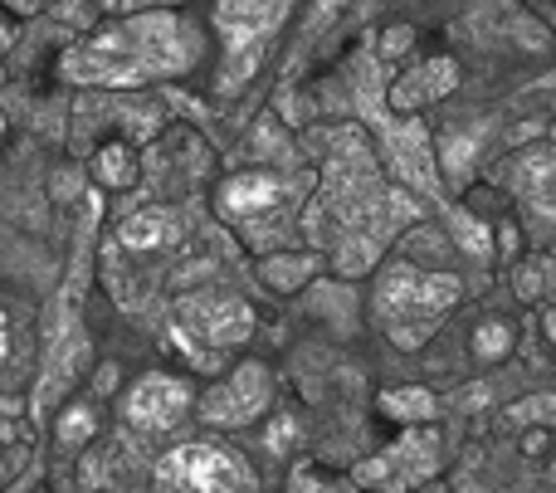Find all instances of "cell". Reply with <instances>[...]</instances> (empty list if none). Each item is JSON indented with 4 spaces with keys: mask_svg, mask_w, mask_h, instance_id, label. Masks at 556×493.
I'll use <instances>...</instances> for the list:
<instances>
[{
    "mask_svg": "<svg viewBox=\"0 0 556 493\" xmlns=\"http://www.w3.org/2000/svg\"><path fill=\"white\" fill-rule=\"evenodd\" d=\"M454 230H459V240L469 244L473 254H483V250H489V230H479V225H473L469 215H454Z\"/></svg>",
    "mask_w": 556,
    "mask_h": 493,
    "instance_id": "9a60e30c",
    "label": "cell"
},
{
    "mask_svg": "<svg viewBox=\"0 0 556 493\" xmlns=\"http://www.w3.org/2000/svg\"><path fill=\"white\" fill-rule=\"evenodd\" d=\"M10 347H15V328H10V308H5V299H0V371H5V362H10Z\"/></svg>",
    "mask_w": 556,
    "mask_h": 493,
    "instance_id": "e0dca14e",
    "label": "cell"
},
{
    "mask_svg": "<svg viewBox=\"0 0 556 493\" xmlns=\"http://www.w3.org/2000/svg\"><path fill=\"white\" fill-rule=\"evenodd\" d=\"M283 201H288V181L274 172H240L220 186V215L225 220H240V225L264 220V215H274Z\"/></svg>",
    "mask_w": 556,
    "mask_h": 493,
    "instance_id": "ba28073f",
    "label": "cell"
},
{
    "mask_svg": "<svg viewBox=\"0 0 556 493\" xmlns=\"http://www.w3.org/2000/svg\"><path fill=\"white\" fill-rule=\"evenodd\" d=\"M381 406L391 410L395 420H425V416H434V401L425 396V391H386Z\"/></svg>",
    "mask_w": 556,
    "mask_h": 493,
    "instance_id": "7c38bea8",
    "label": "cell"
},
{
    "mask_svg": "<svg viewBox=\"0 0 556 493\" xmlns=\"http://www.w3.org/2000/svg\"><path fill=\"white\" fill-rule=\"evenodd\" d=\"M181 235V225H176V215L172 211H137V215H127L123 225H117V240L127 244V250H137V254H147V250H166V244Z\"/></svg>",
    "mask_w": 556,
    "mask_h": 493,
    "instance_id": "9c48e42d",
    "label": "cell"
},
{
    "mask_svg": "<svg viewBox=\"0 0 556 493\" xmlns=\"http://www.w3.org/2000/svg\"><path fill=\"white\" fill-rule=\"evenodd\" d=\"M269 396H274L269 367L244 362V367H235L230 377L215 381V387L201 396V420L205 426H250L254 416H264Z\"/></svg>",
    "mask_w": 556,
    "mask_h": 493,
    "instance_id": "8992f818",
    "label": "cell"
},
{
    "mask_svg": "<svg viewBox=\"0 0 556 493\" xmlns=\"http://www.w3.org/2000/svg\"><path fill=\"white\" fill-rule=\"evenodd\" d=\"M181 328L201 338L205 347H240L254 328V313L235 293H195L181 303Z\"/></svg>",
    "mask_w": 556,
    "mask_h": 493,
    "instance_id": "52a82bcc",
    "label": "cell"
},
{
    "mask_svg": "<svg viewBox=\"0 0 556 493\" xmlns=\"http://www.w3.org/2000/svg\"><path fill=\"white\" fill-rule=\"evenodd\" d=\"M191 406H195L191 381L172 377V371H147L123 396V420L132 430H142V435H166V430L181 426Z\"/></svg>",
    "mask_w": 556,
    "mask_h": 493,
    "instance_id": "5b68a950",
    "label": "cell"
},
{
    "mask_svg": "<svg viewBox=\"0 0 556 493\" xmlns=\"http://www.w3.org/2000/svg\"><path fill=\"white\" fill-rule=\"evenodd\" d=\"M201 59L205 29L191 25L176 5L117 10L59 54V78L74 88H147L186 78Z\"/></svg>",
    "mask_w": 556,
    "mask_h": 493,
    "instance_id": "6da1fadb",
    "label": "cell"
},
{
    "mask_svg": "<svg viewBox=\"0 0 556 493\" xmlns=\"http://www.w3.org/2000/svg\"><path fill=\"white\" fill-rule=\"evenodd\" d=\"M454 84V68H450V59H430V64L420 68L415 78H405L401 88H395V108H420V98L425 93H440V88H450Z\"/></svg>",
    "mask_w": 556,
    "mask_h": 493,
    "instance_id": "8fae6325",
    "label": "cell"
},
{
    "mask_svg": "<svg viewBox=\"0 0 556 493\" xmlns=\"http://www.w3.org/2000/svg\"><path fill=\"white\" fill-rule=\"evenodd\" d=\"M479 352H483V357H498V352H508V328H503V323H489V328H479Z\"/></svg>",
    "mask_w": 556,
    "mask_h": 493,
    "instance_id": "5bb4252c",
    "label": "cell"
},
{
    "mask_svg": "<svg viewBox=\"0 0 556 493\" xmlns=\"http://www.w3.org/2000/svg\"><path fill=\"white\" fill-rule=\"evenodd\" d=\"M0 475H5V465H0Z\"/></svg>",
    "mask_w": 556,
    "mask_h": 493,
    "instance_id": "d6986e66",
    "label": "cell"
},
{
    "mask_svg": "<svg viewBox=\"0 0 556 493\" xmlns=\"http://www.w3.org/2000/svg\"><path fill=\"white\" fill-rule=\"evenodd\" d=\"M459 293H464L459 279L420 274V269H410V264H401V269H391L381 279V289H376V313H381L395 347H420L434 323L459 303Z\"/></svg>",
    "mask_w": 556,
    "mask_h": 493,
    "instance_id": "3957f363",
    "label": "cell"
},
{
    "mask_svg": "<svg viewBox=\"0 0 556 493\" xmlns=\"http://www.w3.org/2000/svg\"><path fill=\"white\" fill-rule=\"evenodd\" d=\"M93 410L88 406H68L64 416H59V440H64V445H78V440H88L93 435Z\"/></svg>",
    "mask_w": 556,
    "mask_h": 493,
    "instance_id": "4fadbf2b",
    "label": "cell"
},
{
    "mask_svg": "<svg viewBox=\"0 0 556 493\" xmlns=\"http://www.w3.org/2000/svg\"><path fill=\"white\" fill-rule=\"evenodd\" d=\"M98 5L108 15H117V10H166V5H186V0H98Z\"/></svg>",
    "mask_w": 556,
    "mask_h": 493,
    "instance_id": "2e32d148",
    "label": "cell"
},
{
    "mask_svg": "<svg viewBox=\"0 0 556 493\" xmlns=\"http://www.w3.org/2000/svg\"><path fill=\"white\" fill-rule=\"evenodd\" d=\"M552 484H556V465H552Z\"/></svg>",
    "mask_w": 556,
    "mask_h": 493,
    "instance_id": "ac0fdd59",
    "label": "cell"
},
{
    "mask_svg": "<svg viewBox=\"0 0 556 493\" xmlns=\"http://www.w3.org/2000/svg\"><path fill=\"white\" fill-rule=\"evenodd\" d=\"M156 489H201V493H240L254 489V469L235 455L230 445L215 440H186V445L166 450L152 465Z\"/></svg>",
    "mask_w": 556,
    "mask_h": 493,
    "instance_id": "277c9868",
    "label": "cell"
},
{
    "mask_svg": "<svg viewBox=\"0 0 556 493\" xmlns=\"http://www.w3.org/2000/svg\"><path fill=\"white\" fill-rule=\"evenodd\" d=\"M293 0H215V39H220V74H215V93L235 98L260 64L269 59V45L283 29Z\"/></svg>",
    "mask_w": 556,
    "mask_h": 493,
    "instance_id": "7a4b0ae2",
    "label": "cell"
},
{
    "mask_svg": "<svg viewBox=\"0 0 556 493\" xmlns=\"http://www.w3.org/2000/svg\"><path fill=\"white\" fill-rule=\"evenodd\" d=\"M93 181L108 191H127L137 181V152L127 142H103L93 152Z\"/></svg>",
    "mask_w": 556,
    "mask_h": 493,
    "instance_id": "30bf717a",
    "label": "cell"
}]
</instances>
